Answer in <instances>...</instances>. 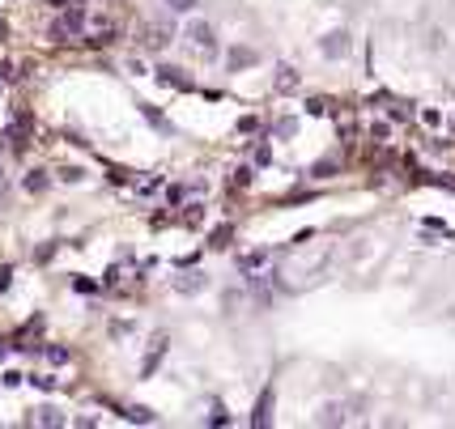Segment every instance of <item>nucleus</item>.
<instances>
[{"label": "nucleus", "mask_w": 455, "mask_h": 429, "mask_svg": "<svg viewBox=\"0 0 455 429\" xmlns=\"http://www.w3.org/2000/svg\"><path fill=\"white\" fill-rule=\"evenodd\" d=\"M349 47H353V39H349L345 30H332V34H323V39H319V52H323L327 60H345V56H349Z\"/></svg>", "instance_id": "f257e3e1"}, {"label": "nucleus", "mask_w": 455, "mask_h": 429, "mask_svg": "<svg viewBox=\"0 0 455 429\" xmlns=\"http://www.w3.org/2000/svg\"><path fill=\"white\" fill-rule=\"evenodd\" d=\"M188 39H192L196 47H205V52H213V47H217V39H213V26H209V21H192V26H188Z\"/></svg>", "instance_id": "f03ea898"}, {"label": "nucleus", "mask_w": 455, "mask_h": 429, "mask_svg": "<svg viewBox=\"0 0 455 429\" xmlns=\"http://www.w3.org/2000/svg\"><path fill=\"white\" fill-rule=\"evenodd\" d=\"M272 421V387H264V395L256 399V412H251V425H256V429H264Z\"/></svg>", "instance_id": "7ed1b4c3"}, {"label": "nucleus", "mask_w": 455, "mask_h": 429, "mask_svg": "<svg viewBox=\"0 0 455 429\" xmlns=\"http://www.w3.org/2000/svg\"><path fill=\"white\" fill-rule=\"evenodd\" d=\"M315 421H319V425H345V421H349V412L341 408V404H323V412H319Z\"/></svg>", "instance_id": "20e7f679"}, {"label": "nucleus", "mask_w": 455, "mask_h": 429, "mask_svg": "<svg viewBox=\"0 0 455 429\" xmlns=\"http://www.w3.org/2000/svg\"><path fill=\"white\" fill-rule=\"evenodd\" d=\"M60 26H64L68 34H77V30L85 26V5H77V9H68V13L60 17Z\"/></svg>", "instance_id": "39448f33"}, {"label": "nucleus", "mask_w": 455, "mask_h": 429, "mask_svg": "<svg viewBox=\"0 0 455 429\" xmlns=\"http://www.w3.org/2000/svg\"><path fill=\"white\" fill-rule=\"evenodd\" d=\"M123 417H128L132 425H154V408H145V404H132V408H123Z\"/></svg>", "instance_id": "423d86ee"}, {"label": "nucleus", "mask_w": 455, "mask_h": 429, "mask_svg": "<svg viewBox=\"0 0 455 429\" xmlns=\"http://www.w3.org/2000/svg\"><path fill=\"white\" fill-rule=\"evenodd\" d=\"M256 64V52H251V47H230V68L239 72V68H251Z\"/></svg>", "instance_id": "0eeeda50"}, {"label": "nucleus", "mask_w": 455, "mask_h": 429, "mask_svg": "<svg viewBox=\"0 0 455 429\" xmlns=\"http://www.w3.org/2000/svg\"><path fill=\"white\" fill-rule=\"evenodd\" d=\"M145 43L154 47V52H162V47L170 43V26H149V30H145Z\"/></svg>", "instance_id": "6e6552de"}, {"label": "nucleus", "mask_w": 455, "mask_h": 429, "mask_svg": "<svg viewBox=\"0 0 455 429\" xmlns=\"http://www.w3.org/2000/svg\"><path fill=\"white\" fill-rule=\"evenodd\" d=\"M174 289H179V293H200V289H205V272H192V276H179V281H174Z\"/></svg>", "instance_id": "1a4fd4ad"}, {"label": "nucleus", "mask_w": 455, "mask_h": 429, "mask_svg": "<svg viewBox=\"0 0 455 429\" xmlns=\"http://www.w3.org/2000/svg\"><path fill=\"white\" fill-rule=\"evenodd\" d=\"M158 77H162L166 85H174V90H192V81L183 77V72H179V68H162V72H158Z\"/></svg>", "instance_id": "9d476101"}, {"label": "nucleus", "mask_w": 455, "mask_h": 429, "mask_svg": "<svg viewBox=\"0 0 455 429\" xmlns=\"http://www.w3.org/2000/svg\"><path fill=\"white\" fill-rule=\"evenodd\" d=\"M30 425H64V417H60L56 408H34V417H30Z\"/></svg>", "instance_id": "9b49d317"}, {"label": "nucleus", "mask_w": 455, "mask_h": 429, "mask_svg": "<svg viewBox=\"0 0 455 429\" xmlns=\"http://www.w3.org/2000/svg\"><path fill=\"white\" fill-rule=\"evenodd\" d=\"M230 238H234L230 225H217V230L209 234V247H213V251H221V247H230Z\"/></svg>", "instance_id": "f8f14e48"}, {"label": "nucleus", "mask_w": 455, "mask_h": 429, "mask_svg": "<svg viewBox=\"0 0 455 429\" xmlns=\"http://www.w3.org/2000/svg\"><path fill=\"white\" fill-rule=\"evenodd\" d=\"M421 123H425V128H443V111L438 107H425L421 111Z\"/></svg>", "instance_id": "ddd939ff"}, {"label": "nucleus", "mask_w": 455, "mask_h": 429, "mask_svg": "<svg viewBox=\"0 0 455 429\" xmlns=\"http://www.w3.org/2000/svg\"><path fill=\"white\" fill-rule=\"evenodd\" d=\"M294 85H298V72H294V68H281V77H276V90L285 94V90H294Z\"/></svg>", "instance_id": "4468645a"}, {"label": "nucleus", "mask_w": 455, "mask_h": 429, "mask_svg": "<svg viewBox=\"0 0 455 429\" xmlns=\"http://www.w3.org/2000/svg\"><path fill=\"white\" fill-rule=\"evenodd\" d=\"M43 187H47V179H43V170H34V174H30V179H26V191H34V196H39Z\"/></svg>", "instance_id": "2eb2a0df"}, {"label": "nucleus", "mask_w": 455, "mask_h": 429, "mask_svg": "<svg viewBox=\"0 0 455 429\" xmlns=\"http://www.w3.org/2000/svg\"><path fill=\"white\" fill-rule=\"evenodd\" d=\"M47 362H52V366H64V362H68V348H60V344L47 348Z\"/></svg>", "instance_id": "dca6fc26"}, {"label": "nucleus", "mask_w": 455, "mask_h": 429, "mask_svg": "<svg viewBox=\"0 0 455 429\" xmlns=\"http://www.w3.org/2000/svg\"><path fill=\"white\" fill-rule=\"evenodd\" d=\"M166 5H170L174 13H192V9L200 5V0H166Z\"/></svg>", "instance_id": "f3484780"}, {"label": "nucleus", "mask_w": 455, "mask_h": 429, "mask_svg": "<svg viewBox=\"0 0 455 429\" xmlns=\"http://www.w3.org/2000/svg\"><path fill=\"white\" fill-rule=\"evenodd\" d=\"M387 132H392L387 123H370V140H378V145H383V140H387Z\"/></svg>", "instance_id": "a211bd4d"}, {"label": "nucleus", "mask_w": 455, "mask_h": 429, "mask_svg": "<svg viewBox=\"0 0 455 429\" xmlns=\"http://www.w3.org/2000/svg\"><path fill=\"white\" fill-rule=\"evenodd\" d=\"M264 264V251H256V255H243V272H251V268H260Z\"/></svg>", "instance_id": "6ab92c4d"}, {"label": "nucleus", "mask_w": 455, "mask_h": 429, "mask_svg": "<svg viewBox=\"0 0 455 429\" xmlns=\"http://www.w3.org/2000/svg\"><path fill=\"white\" fill-rule=\"evenodd\" d=\"M247 183H251V166H239L234 170V187H247Z\"/></svg>", "instance_id": "aec40b11"}, {"label": "nucleus", "mask_w": 455, "mask_h": 429, "mask_svg": "<svg viewBox=\"0 0 455 429\" xmlns=\"http://www.w3.org/2000/svg\"><path fill=\"white\" fill-rule=\"evenodd\" d=\"M209 425H230V412H225L221 404H217V408H213V417H209Z\"/></svg>", "instance_id": "412c9836"}, {"label": "nucleus", "mask_w": 455, "mask_h": 429, "mask_svg": "<svg viewBox=\"0 0 455 429\" xmlns=\"http://www.w3.org/2000/svg\"><path fill=\"white\" fill-rule=\"evenodd\" d=\"M307 115H327V103H323V98H311V103H307Z\"/></svg>", "instance_id": "4be33fe9"}, {"label": "nucleus", "mask_w": 455, "mask_h": 429, "mask_svg": "<svg viewBox=\"0 0 455 429\" xmlns=\"http://www.w3.org/2000/svg\"><path fill=\"white\" fill-rule=\"evenodd\" d=\"M294 128H298L294 119H281V123H276V136H294Z\"/></svg>", "instance_id": "5701e85b"}, {"label": "nucleus", "mask_w": 455, "mask_h": 429, "mask_svg": "<svg viewBox=\"0 0 455 429\" xmlns=\"http://www.w3.org/2000/svg\"><path fill=\"white\" fill-rule=\"evenodd\" d=\"M21 378H26V374H17V370H9L5 378H0V383H5V387H17V383H21Z\"/></svg>", "instance_id": "b1692460"}, {"label": "nucleus", "mask_w": 455, "mask_h": 429, "mask_svg": "<svg viewBox=\"0 0 455 429\" xmlns=\"http://www.w3.org/2000/svg\"><path fill=\"white\" fill-rule=\"evenodd\" d=\"M9 34V21H5V13H0V39H5Z\"/></svg>", "instance_id": "393cba45"}, {"label": "nucleus", "mask_w": 455, "mask_h": 429, "mask_svg": "<svg viewBox=\"0 0 455 429\" xmlns=\"http://www.w3.org/2000/svg\"><path fill=\"white\" fill-rule=\"evenodd\" d=\"M47 5H56V9H60V5H68V0H47Z\"/></svg>", "instance_id": "a878e982"}, {"label": "nucleus", "mask_w": 455, "mask_h": 429, "mask_svg": "<svg viewBox=\"0 0 455 429\" xmlns=\"http://www.w3.org/2000/svg\"><path fill=\"white\" fill-rule=\"evenodd\" d=\"M5 353H9V344H0V362H5Z\"/></svg>", "instance_id": "bb28decb"}]
</instances>
